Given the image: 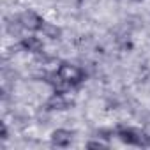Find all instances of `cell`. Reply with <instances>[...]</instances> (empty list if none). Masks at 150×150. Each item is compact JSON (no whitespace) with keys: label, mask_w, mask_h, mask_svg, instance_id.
Masks as SVG:
<instances>
[{"label":"cell","mask_w":150,"mask_h":150,"mask_svg":"<svg viewBox=\"0 0 150 150\" xmlns=\"http://www.w3.org/2000/svg\"><path fill=\"white\" fill-rule=\"evenodd\" d=\"M57 72H58V76H60L65 83H69L71 87H76V85H80V83L85 80V72H83L78 65H74V64H71V62H62V64L58 65Z\"/></svg>","instance_id":"cell-1"},{"label":"cell","mask_w":150,"mask_h":150,"mask_svg":"<svg viewBox=\"0 0 150 150\" xmlns=\"http://www.w3.org/2000/svg\"><path fill=\"white\" fill-rule=\"evenodd\" d=\"M117 136L127 143V145H134V146H150V134H145L138 129L132 127H120L117 131Z\"/></svg>","instance_id":"cell-2"},{"label":"cell","mask_w":150,"mask_h":150,"mask_svg":"<svg viewBox=\"0 0 150 150\" xmlns=\"http://www.w3.org/2000/svg\"><path fill=\"white\" fill-rule=\"evenodd\" d=\"M18 20H20V23L23 25V28H25V30H30V32L41 30L42 25H44L42 18H41L37 13H34V11H25V13H21Z\"/></svg>","instance_id":"cell-3"},{"label":"cell","mask_w":150,"mask_h":150,"mask_svg":"<svg viewBox=\"0 0 150 150\" xmlns=\"http://www.w3.org/2000/svg\"><path fill=\"white\" fill-rule=\"evenodd\" d=\"M71 141H72V132L71 131H67V129H57V131H53V134H51V143H53V146H69L71 145Z\"/></svg>","instance_id":"cell-4"},{"label":"cell","mask_w":150,"mask_h":150,"mask_svg":"<svg viewBox=\"0 0 150 150\" xmlns=\"http://www.w3.org/2000/svg\"><path fill=\"white\" fill-rule=\"evenodd\" d=\"M72 103H69L65 97H64V94H55V96H51L50 99H48V103H46V110H50V111H62V110H67L69 106H71Z\"/></svg>","instance_id":"cell-5"},{"label":"cell","mask_w":150,"mask_h":150,"mask_svg":"<svg viewBox=\"0 0 150 150\" xmlns=\"http://www.w3.org/2000/svg\"><path fill=\"white\" fill-rule=\"evenodd\" d=\"M20 46L25 50V51H28V53H41L42 51V41L39 39V37H35V35H28V37H23L21 39V42H20Z\"/></svg>","instance_id":"cell-6"},{"label":"cell","mask_w":150,"mask_h":150,"mask_svg":"<svg viewBox=\"0 0 150 150\" xmlns=\"http://www.w3.org/2000/svg\"><path fill=\"white\" fill-rule=\"evenodd\" d=\"M41 32L44 34V37H50V39H58L62 35V28L60 27H57L55 23H46V21H44Z\"/></svg>","instance_id":"cell-7"},{"label":"cell","mask_w":150,"mask_h":150,"mask_svg":"<svg viewBox=\"0 0 150 150\" xmlns=\"http://www.w3.org/2000/svg\"><path fill=\"white\" fill-rule=\"evenodd\" d=\"M87 146H88V148H106L108 145H106V143H103V141H88V143H87Z\"/></svg>","instance_id":"cell-8"},{"label":"cell","mask_w":150,"mask_h":150,"mask_svg":"<svg viewBox=\"0 0 150 150\" xmlns=\"http://www.w3.org/2000/svg\"><path fill=\"white\" fill-rule=\"evenodd\" d=\"M7 138H9V136H7V127L4 125V127H2V139H7Z\"/></svg>","instance_id":"cell-9"},{"label":"cell","mask_w":150,"mask_h":150,"mask_svg":"<svg viewBox=\"0 0 150 150\" xmlns=\"http://www.w3.org/2000/svg\"><path fill=\"white\" fill-rule=\"evenodd\" d=\"M132 2H141V0H132Z\"/></svg>","instance_id":"cell-10"}]
</instances>
